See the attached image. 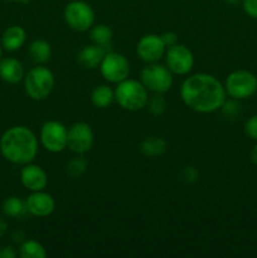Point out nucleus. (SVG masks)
Returning a JSON list of instances; mask_svg holds the SVG:
<instances>
[{
  "mask_svg": "<svg viewBox=\"0 0 257 258\" xmlns=\"http://www.w3.org/2000/svg\"><path fill=\"white\" fill-rule=\"evenodd\" d=\"M180 97L184 105L199 113L219 110L227 97L224 85L209 73H194L183 81Z\"/></svg>",
  "mask_w": 257,
  "mask_h": 258,
  "instance_id": "obj_1",
  "label": "nucleus"
},
{
  "mask_svg": "<svg viewBox=\"0 0 257 258\" xmlns=\"http://www.w3.org/2000/svg\"><path fill=\"white\" fill-rule=\"evenodd\" d=\"M0 153L17 165L33 163L38 154V139L27 126L9 127L0 138Z\"/></svg>",
  "mask_w": 257,
  "mask_h": 258,
  "instance_id": "obj_2",
  "label": "nucleus"
},
{
  "mask_svg": "<svg viewBox=\"0 0 257 258\" xmlns=\"http://www.w3.org/2000/svg\"><path fill=\"white\" fill-rule=\"evenodd\" d=\"M115 100L123 110L140 111L146 107L149 100V91L141 83V81L126 78L116 86Z\"/></svg>",
  "mask_w": 257,
  "mask_h": 258,
  "instance_id": "obj_3",
  "label": "nucleus"
},
{
  "mask_svg": "<svg viewBox=\"0 0 257 258\" xmlns=\"http://www.w3.org/2000/svg\"><path fill=\"white\" fill-rule=\"evenodd\" d=\"M24 90L28 97L40 101L47 98L54 87V75L43 64H38L24 76Z\"/></svg>",
  "mask_w": 257,
  "mask_h": 258,
  "instance_id": "obj_4",
  "label": "nucleus"
},
{
  "mask_svg": "<svg viewBox=\"0 0 257 258\" xmlns=\"http://www.w3.org/2000/svg\"><path fill=\"white\" fill-rule=\"evenodd\" d=\"M227 96L234 100H247L257 92V77L246 70L233 71L224 81Z\"/></svg>",
  "mask_w": 257,
  "mask_h": 258,
  "instance_id": "obj_5",
  "label": "nucleus"
},
{
  "mask_svg": "<svg viewBox=\"0 0 257 258\" xmlns=\"http://www.w3.org/2000/svg\"><path fill=\"white\" fill-rule=\"evenodd\" d=\"M140 81L150 92L164 95L173 86V73L166 66L159 64L158 62L148 63L141 71Z\"/></svg>",
  "mask_w": 257,
  "mask_h": 258,
  "instance_id": "obj_6",
  "label": "nucleus"
},
{
  "mask_svg": "<svg viewBox=\"0 0 257 258\" xmlns=\"http://www.w3.org/2000/svg\"><path fill=\"white\" fill-rule=\"evenodd\" d=\"M63 18L71 29L76 32H86L92 28L95 12L88 3L83 0H73L66 5Z\"/></svg>",
  "mask_w": 257,
  "mask_h": 258,
  "instance_id": "obj_7",
  "label": "nucleus"
},
{
  "mask_svg": "<svg viewBox=\"0 0 257 258\" xmlns=\"http://www.w3.org/2000/svg\"><path fill=\"white\" fill-rule=\"evenodd\" d=\"M100 72L107 82L117 85L121 81L128 78L130 63L121 53L107 50L100 63Z\"/></svg>",
  "mask_w": 257,
  "mask_h": 258,
  "instance_id": "obj_8",
  "label": "nucleus"
},
{
  "mask_svg": "<svg viewBox=\"0 0 257 258\" xmlns=\"http://www.w3.org/2000/svg\"><path fill=\"white\" fill-rule=\"evenodd\" d=\"M67 134L68 128L62 122L48 121L40 128V144L49 153H62L67 148Z\"/></svg>",
  "mask_w": 257,
  "mask_h": 258,
  "instance_id": "obj_9",
  "label": "nucleus"
},
{
  "mask_svg": "<svg viewBox=\"0 0 257 258\" xmlns=\"http://www.w3.org/2000/svg\"><path fill=\"white\" fill-rule=\"evenodd\" d=\"M165 64L173 75L185 76L193 70L194 55L189 48L175 44L165 50Z\"/></svg>",
  "mask_w": 257,
  "mask_h": 258,
  "instance_id": "obj_10",
  "label": "nucleus"
},
{
  "mask_svg": "<svg viewBox=\"0 0 257 258\" xmlns=\"http://www.w3.org/2000/svg\"><path fill=\"white\" fill-rule=\"evenodd\" d=\"M93 131L86 122H76L68 128L67 148L77 155H83L92 149Z\"/></svg>",
  "mask_w": 257,
  "mask_h": 258,
  "instance_id": "obj_11",
  "label": "nucleus"
},
{
  "mask_svg": "<svg viewBox=\"0 0 257 258\" xmlns=\"http://www.w3.org/2000/svg\"><path fill=\"white\" fill-rule=\"evenodd\" d=\"M166 47L158 34H145L136 44V54L143 62L156 63L164 57Z\"/></svg>",
  "mask_w": 257,
  "mask_h": 258,
  "instance_id": "obj_12",
  "label": "nucleus"
},
{
  "mask_svg": "<svg viewBox=\"0 0 257 258\" xmlns=\"http://www.w3.org/2000/svg\"><path fill=\"white\" fill-rule=\"evenodd\" d=\"M20 181L30 191L44 190L48 185V175L42 166L37 164H25L20 170Z\"/></svg>",
  "mask_w": 257,
  "mask_h": 258,
  "instance_id": "obj_13",
  "label": "nucleus"
},
{
  "mask_svg": "<svg viewBox=\"0 0 257 258\" xmlns=\"http://www.w3.org/2000/svg\"><path fill=\"white\" fill-rule=\"evenodd\" d=\"M28 213L38 218H44L50 216L55 209V202L50 194L45 193L44 190L32 191L25 201Z\"/></svg>",
  "mask_w": 257,
  "mask_h": 258,
  "instance_id": "obj_14",
  "label": "nucleus"
},
{
  "mask_svg": "<svg viewBox=\"0 0 257 258\" xmlns=\"http://www.w3.org/2000/svg\"><path fill=\"white\" fill-rule=\"evenodd\" d=\"M24 67L22 62L14 57H5L0 59V78L10 85H17L24 80Z\"/></svg>",
  "mask_w": 257,
  "mask_h": 258,
  "instance_id": "obj_15",
  "label": "nucleus"
},
{
  "mask_svg": "<svg viewBox=\"0 0 257 258\" xmlns=\"http://www.w3.org/2000/svg\"><path fill=\"white\" fill-rule=\"evenodd\" d=\"M27 40V32L20 25H12L7 28L2 35V47L8 52L19 50Z\"/></svg>",
  "mask_w": 257,
  "mask_h": 258,
  "instance_id": "obj_16",
  "label": "nucleus"
},
{
  "mask_svg": "<svg viewBox=\"0 0 257 258\" xmlns=\"http://www.w3.org/2000/svg\"><path fill=\"white\" fill-rule=\"evenodd\" d=\"M106 52H107V50H105L103 48L98 47V45L92 43V44L90 45H85V47L78 52L77 60L83 68L93 70V68L96 67H100V63Z\"/></svg>",
  "mask_w": 257,
  "mask_h": 258,
  "instance_id": "obj_17",
  "label": "nucleus"
},
{
  "mask_svg": "<svg viewBox=\"0 0 257 258\" xmlns=\"http://www.w3.org/2000/svg\"><path fill=\"white\" fill-rule=\"evenodd\" d=\"M168 149V143L160 136H148L139 145L141 155L149 159H155L164 155Z\"/></svg>",
  "mask_w": 257,
  "mask_h": 258,
  "instance_id": "obj_18",
  "label": "nucleus"
},
{
  "mask_svg": "<svg viewBox=\"0 0 257 258\" xmlns=\"http://www.w3.org/2000/svg\"><path fill=\"white\" fill-rule=\"evenodd\" d=\"M28 54L34 63L44 64L52 57V47L47 40L35 39L30 43L29 48H28Z\"/></svg>",
  "mask_w": 257,
  "mask_h": 258,
  "instance_id": "obj_19",
  "label": "nucleus"
},
{
  "mask_svg": "<svg viewBox=\"0 0 257 258\" xmlns=\"http://www.w3.org/2000/svg\"><path fill=\"white\" fill-rule=\"evenodd\" d=\"M113 101H115V90L106 85L97 86L91 93V102L97 108H107Z\"/></svg>",
  "mask_w": 257,
  "mask_h": 258,
  "instance_id": "obj_20",
  "label": "nucleus"
},
{
  "mask_svg": "<svg viewBox=\"0 0 257 258\" xmlns=\"http://www.w3.org/2000/svg\"><path fill=\"white\" fill-rule=\"evenodd\" d=\"M112 37L113 33L108 25L98 24L91 29L90 38L92 40L93 44L98 45V47L103 48L105 50H108L112 45Z\"/></svg>",
  "mask_w": 257,
  "mask_h": 258,
  "instance_id": "obj_21",
  "label": "nucleus"
},
{
  "mask_svg": "<svg viewBox=\"0 0 257 258\" xmlns=\"http://www.w3.org/2000/svg\"><path fill=\"white\" fill-rule=\"evenodd\" d=\"M18 254L22 258H45L47 251H45L44 246L38 241L27 239L20 243Z\"/></svg>",
  "mask_w": 257,
  "mask_h": 258,
  "instance_id": "obj_22",
  "label": "nucleus"
},
{
  "mask_svg": "<svg viewBox=\"0 0 257 258\" xmlns=\"http://www.w3.org/2000/svg\"><path fill=\"white\" fill-rule=\"evenodd\" d=\"M2 211L3 213L7 217L10 218H19L23 214L27 212V206H25V202H23L22 199L18 198V197L12 196L8 197L2 204Z\"/></svg>",
  "mask_w": 257,
  "mask_h": 258,
  "instance_id": "obj_23",
  "label": "nucleus"
},
{
  "mask_svg": "<svg viewBox=\"0 0 257 258\" xmlns=\"http://www.w3.org/2000/svg\"><path fill=\"white\" fill-rule=\"evenodd\" d=\"M87 160L81 155H77L66 164V174L72 179L81 178L87 170Z\"/></svg>",
  "mask_w": 257,
  "mask_h": 258,
  "instance_id": "obj_24",
  "label": "nucleus"
},
{
  "mask_svg": "<svg viewBox=\"0 0 257 258\" xmlns=\"http://www.w3.org/2000/svg\"><path fill=\"white\" fill-rule=\"evenodd\" d=\"M149 112L154 116H160L166 110V100L161 93H154L146 103Z\"/></svg>",
  "mask_w": 257,
  "mask_h": 258,
  "instance_id": "obj_25",
  "label": "nucleus"
},
{
  "mask_svg": "<svg viewBox=\"0 0 257 258\" xmlns=\"http://www.w3.org/2000/svg\"><path fill=\"white\" fill-rule=\"evenodd\" d=\"M179 179L183 181L184 184H196L199 180V173L194 166L186 165L180 169L179 171Z\"/></svg>",
  "mask_w": 257,
  "mask_h": 258,
  "instance_id": "obj_26",
  "label": "nucleus"
},
{
  "mask_svg": "<svg viewBox=\"0 0 257 258\" xmlns=\"http://www.w3.org/2000/svg\"><path fill=\"white\" fill-rule=\"evenodd\" d=\"M221 108L224 115H227L228 117H236L241 112V105H239L238 100H234V98H231L229 101H224Z\"/></svg>",
  "mask_w": 257,
  "mask_h": 258,
  "instance_id": "obj_27",
  "label": "nucleus"
},
{
  "mask_svg": "<svg viewBox=\"0 0 257 258\" xmlns=\"http://www.w3.org/2000/svg\"><path fill=\"white\" fill-rule=\"evenodd\" d=\"M244 133L251 140L257 141V115L251 116L244 123Z\"/></svg>",
  "mask_w": 257,
  "mask_h": 258,
  "instance_id": "obj_28",
  "label": "nucleus"
},
{
  "mask_svg": "<svg viewBox=\"0 0 257 258\" xmlns=\"http://www.w3.org/2000/svg\"><path fill=\"white\" fill-rule=\"evenodd\" d=\"M242 7L248 17L257 19V0H242Z\"/></svg>",
  "mask_w": 257,
  "mask_h": 258,
  "instance_id": "obj_29",
  "label": "nucleus"
},
{
  "mask_svg": "<svg viewBox=\"0 0 257 258\" xmlns=\"http://www.w3.org/2000/svg\"><path fill=\"white\" fill-rule=\"evenodd\" d=\"M160 37L166 48L178 44V37H176V34L174 32H165L163 35H160Z\"/></svg>",
  "mask_w": 257,
  "mask_h": 258,
  "instance_id": "obj_30",
  "label": "nucleus"
},
{
  "mask_svg": "<svg viewBox=\"0 0 257 258\" xmlns=\"http://www.w3.org/2000/svg\"><path fill=\"white\" fill-rule=\"evenodd\" d=\"M18 256V252L14 247L4 246L0 248V258H15Z\"/></svg>",
  "mask_w": 257,
  "mask_h": 258,
  "instance_id": "obj_31",
  "label": "nucleus"
},
{
  "mask_svg": "<svg viewBox=\"0 0 257 258\" xmlns=\"http://www.w3.org/2000/svg\"><path fill=\"white\" fill-rule=\"evenodd\" d=\"M249 160L254 166H257V144L249 151Z\"/></svg>",
  "mask_w": 257,
  "mask_h": 258,
  "instance_id": "obj_32",
  "label": "nucleus"
},
{
  "mask_svg": "<svg viewBox=\"0 0 257 258\" xmlns=\"http://www.w3.org/2000/svg\"><path fill=\"white\" fill-rule=\"evenodd\" d=\"M7 231H8L7 222H5L3 218H0V238H2L5 233H7Z\"/></svg>",
  "mask_w": 257,
  "mask_h": 258,
  "instance_id": "obj_33",
  "label": "nucleus"
},
{
  "mask_svg": "<svg viewBox=\"0 0 257 258\" xmlns=\"http://www.w3.org/2000/svg\"><path fill=\"white\" fill-rule=\"evenodd\" d=\"M227 5H238L242 4V0H223Z\"/></svg>",
  "mask_w": 257,
  "mask_h": 258,
  "instance_id": "obj_34",
  "label": "nucleus"
},
{
  "mask_svg": "<svg viewBox=\"0 0 257 258\" xmlns=\"http://www.w3.org/2000/svg\"><path fill=\"white\" fill-rule=\"evenodd\" d=\"M2 54H3V47H2V43H0V59H2Z\"/></svg>",
  "mask_w": 257,
  "mask_h": 258,
  "instance_id": "obj_35",
  "label": "nucleus"
},
{
  "mask_svg": "<svg viewBox=\"0 0 257 258\" xmlns=\"http://www.w3.org/2000/svg\"><path fill=\"white\" fill-rule=\"evenodd\" d=\"M5 2H25V0H5Z\"/></svg>",
  "mask_w": 257,
  "mask_h": 258,
  "instance_id": "obj_36",
  "label": "nucleus"
}]
</instances>
